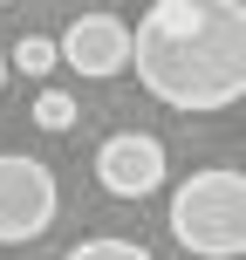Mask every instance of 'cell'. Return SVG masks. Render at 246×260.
I'll return each instance as SVG.
<instances>
[{"label": "cell", "instance_id": "cell-1", "mask_svg": "<svg viewBox=\"0 0 246 260\" xmlns=\"http://www.w3.org/2000/svg\"><path fill=\"white\" fill-rule=\"evenodd\" d=\"M137 82L164 110L212 117L246 96V7L239 0H151L130 27Z\"/></svg>", "mask_w": 246, "mask_h": 260}, {"label": "cell", "instance_id": "cell-2", "mask_svg": "<svg viewBox=\"0 0 246 260\" xmlns=\"http://www.w3.org/2000/svg\"><path fill=\"white\" fill-rule=\"evenodd\" d=\"M171 240L198 260L246 253V171H192L171 192Z\"/></svg>", "mask_w": 246, "mask_h": 260}, {"label": "cell", "instance_id": "cell-3", "mask_svg": "<svg viewBox=\"0 0 246 260\" xmlns=\"http://www.w3.org/2000/svg\"><path fill=\"white\" fill-rule=\"evenodd\" d=\"M62 212V192H55V171L41 157L0 151V247H34L41 233Z\"/></svg>", "mask_w": 246, "mask_h": 260}, {"label": "cell", "instance_id": "cell-4", "mask_svg": "<svg viewBox=\"0 0 246 260\" xmlns=\"http://www.w3.org/2000/svg\"><path fill=\"white\" fill-rule=\"evenodd\" d=\"M55 55H62L68 69H82V76H123L130 69V21L123 14H110V7H96V14H76V21L55 35Z\"/></svg>", "mask_w": 246, "mask_h": 260}, {"label": "cell", "instance_id": "cell-5", "mask_svg": "<svg viewBox=\"0 0 246 260\" xmlns=\"http://www.w3.org/2000/svg\"><path fill=\"white\" fill-rule=\"evenodd\" d=\"M96 178H103L110 199H151L164 185V144L144 137V130H117L96 151Z\"/></svg>", "mask_w": 246, "mask_h": 260}, {"label": "cell", "instance_id": "cell-6", "mask_svg": "<svg viewBox=\"0 0 246 260\" xmlns=\"http://www.w3.org/2000/svg\"><path fill=\"white\" fill-rule=\"evenodd\" d=\"M55 62H62V55H55V35H21L7 48V76H14V69H21V76H48Z\"/></svg>", "mask_w": 246, "mask_h": 260}, {"label": "cell", "instance_id": "cell-7", "mask_svg": "<svg viewBox=\"0 0 246 260\" xmlns=\"http://www.w3.org/2000/svg\"><path fill=\"white\" fill-rule=\"evenodd\" d=\"M62 260H151V247H137L123 233H96V240H76Z\"/></svg>", "mask_w": 246, "mask_h": 260}, {"label": "cell", "instance_id": "cell-8", "mask_svg": "<svg viewBox=\"0 0 246 260\" xmlns=\"http://www.w3.org/2000/svg\"><path fill=\"white\" fill-rule=\"evenodd\" d=\"M34 123L41 130H68V123H76V96H68V89H41L34 96Z\"/></svg>", "mask_w": 246, "mask_h": 260}, {"label": "cell", "instance_id": "cell-9", "mask_svg": "<svg viewBox=\"0 0 246 260\" xmlns=\"http://www.w3.org/2000/svg\"><path fill=\"white\" fill-rule=\"evenodd\" d=\"M0 89H7V48H0Z\"/></svg>", "mask_w": 246, "mask_h": 260}]
</instances>
